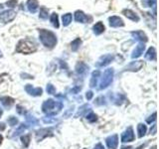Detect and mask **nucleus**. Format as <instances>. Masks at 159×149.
I'll return each instance as SVG.
<instances>
[{"label":"nucleus","instance_id":"nucleus-10","mask_svg":"<svg viewBox=\"0 0 159 149\" xmlns=\"http://www.w3.org/2000/svg\"><path fill=\"white\" fill-rule=\"evenodd\" d=\"M131 36L132 38L135 40L137 42H140V43H146L147 42V36L145 35L143 31H140V30H138V31H132L131 32Z\"/></svg>","mask_w":159,"mask_h":149},{"label":"nucleus","instance_id":"nucleus-13","mask_svg":"<svg viewBox=\"0 0 159 149\" xmlns=\"http://www.w3.org/2000/svg\"><path fill=\"white\" fill-rule=\"evenodd\" d=\"M144 50H145V45H144L143 43L138 44L137 46L135 47V49L133 50L132 55H131V58L132 59H137V58H139L143 54Z\"/></svg>","mask_w":159,"mask_h":149},{"label":"nucleus","instance_id":"nucleus-14","mask_svg":"<svg viewBox=\"0 0 159 149\" xmlns=\"http://www.w3.org/2000/svg\"><path fill=\"white\" fill-rule=\"evenodd\" d=\"M122 14L127 19L131 20V21H134V22H138L139 21V17L137 16V14L135 12H133L132 10H130V9H124V10H122Z\"/></svg>","mask_w":159,"mask_h":149},{"label":"nucleus","instance_id":"nucleus-25","mask_svg":"<svg viewBox=\"0 0 159 149\" xmlns=\"http://www.w3.org/2000/svg\"><path fill=\"white\" fill-rule=\"evenodd\" d=\"M26 124L27 126H35L38 124V120L37 118L33 116V115H30V114H28V115L26 116Z\"/></svg>","mask_w":159,"mask_h":149},{"label":"nucleus","instance_id":"nucleus-23","mask_svg":"<svg viewBox=\"0 0 159 149\" xmlns=\"http://www.w3.org/2000/svg\"><path fill=\"white\" fill-rule=\"evenodd\" d=\"M49 133H52V131L50 130V129H40L36 132V138L37 140H41L44 137H47L48 135H51V134Z\"/></svg>","mask_w":159,"mask_h":149},{"label":"nucleus","instance_id":"nucleus-36","mask_svg":"<svg viewBox=\"0 0 159 149\" xmlns=\"http://www.w3.org/2000/svg\"><path fill=\"white\" fill-rule=\"evenodd\" d=\"M156 115H157V113L156 112H154L152 115H150L149 116L147 119H146V121H147V123H151V122H153L154 120L156 119Z\"/></svg>","mask_w":159,"mask_h":149},{"label":"nucleus","instance_id":"nucleus-31","mask_svg":"<svg viewBox=\"0 0 159 149\" xmlns=\"http://www.w3.org/2000/svg\"><path fill=\"white\" fill-rule=\"evenodd\" d=\"M21 141H22V144L24 145V147L27 148L30 144V141H31V137H30V135H24L21 137Z\"/></svg>","mask_w":159,"mask_h":149},{"label":"nucleus","instance_id":"nucleus-33","mask_svg":"<svg viewBox=\"0 0 159 149\" xmlns=\"http://www.w3.org/2000/svg\"><path fill=\"white\" fill-rule=\"evenodd\" d=\"M87 119H88V121H89V122H96L98 120V116H97L96 113L89 112L87 115Z\"/></svg>","mask_w":159,"mask_h":149},{"label":"nucleus","instance_id":"nucleus-22","mask_svg":"<svg viewBox=\"0 0 159 149\" xmlns=\"http://www.w3.org/2000/svg\"><path fill=\"white\" fill-rule=\"evenodd\" d=\"M89 111H91V106H89V104H88V103L83 104L81 107H79V111L76 113V117L83 116V115H84V114H86Z\"/></svg>","mask_w":159,"mask_h":149},{"label":"nucleus","instance_id":"nucleus-18","mask_svg":"<svg viewBox=\"0 0 159 149\" xmlns=\"http://www.w3.org/2000/svg\"><path fill=\"white\" fill-rule=\"evenodd\" d=\"M76 73L79 74H83L86 73L88 70H89V66L87 64H84V62H79L77 65H76Z\"/></svg>","mask_w":159,"mask_h":149},{"label":"nucleus","instance_id":"nucleus-46","mask_svg":"<svg viewBox=\"0 0 159 149\" xmlns=\"http://www.w3.org/2000/svg\"><path fill=\"white\" fill-rule=\"evenodd\" d=\"M145 145H146V144H143V145H141V146L137 147L136 149H142V148H144V147H145Z\"/></svg>","mask_w":159,"mask_h":149},{"label":"nucleus","instance_id":"nucleus-9","mask_svg":"<svg viewBox=\"0 0 159 149\" xmlns=\"http://www.w3.org/2000/svg\"><path fill=\"white\" fill-rule=\"evenodd\" d=\"M143 67V62L142 61H134L129 63L127 66L124 68V71H128V72H137L139 70H141Z\"/></svg>","mask_w":159,"mask_h":149},{"label":"nucleus","instance_id":"nucleus-42","mask_svg":"<svg viewBox=\"0 0 159 149\" xmlns=\"http://www.w3.org/2000/svg\"><path fill=\"white\" fill-rule=\"evenodd\" d=\"M93 149H104V146L102 145V143H98L96 146H94Z\"/></svg>","mask_w":159,"mask_h":149},{"label":"nucleus","instance_id":"nucleus-20","mask_svg":"<svg viewBox=\"0 0 159 149\" xmlns=\"http://www.w3.org/2000/svg\"><path fill=\"white\" fill-rule=\"evenodd\" d=\"M99 74H101V72H99L98 70H96V71H93V72L91 82H89V87H91V88H94V87L97 86L98 79V78H99Z\"/></svg>","mask_w":159,"mask_h":149},{"label":"nucleus","instance_id":"nucleus-8","mask_svg":"<svg viewBox=\"0 0 159 149\" xmlns=\"http://www.w3.org/2000/svg\"><path fill=\"white\" fill-rule=\"evenodd\" d=\"M25 91L32 97H40L43 93V89L41 88H34L32 84H26L25 86Z\"/></svg>","mask_w":159,"mask_h":149},{"label":"nucleus","instance_id":"nucleus-5","mask_svg":"<svg viewBox=\"0 0 159 149\" xmlns=\"http://www.w3.org/2000/svg\"><path fill=\"white\" fill-rule=\"evenodd\" d=\"M15 17H16V12H15L13 9L4 10V11L0 13V22L9 23V22L13 21Z\"/></svg>","mask_w":159,"mask_h":149},{"label":"nucleus","instance_id":"nucleus-45","mask_svg":"<svg viewBox=\"0 0 159 149\" xmlns=\"http://www.w3.org/2000/svg\"><path fill=\"white\" fill-rule=\"evenodd\" d=\"M2 141H3V136L1 135V134H0V145L2 144Z\"/></svg>","mask_w":159,"mask_h":149},{"label":"nucleus","instance_id":"nucleus-7","mask_svg":"<svg viewBox=\"0 0 159 149\" xmlns=\"http://www.w3.org/2000/svg\"><path fill=\"white\" fill-rule=\"evenodd\" d=\"M113 61V56L111 54H107L103 55L101 58L98 59V61L97 62L98 67H106L107 65H109Z\"/></svg>","mask_w":159,"mask_h":149},{"label":"nucleus","instance_id":"nucleus-43","mask_svg":"<svg viewBox=\"0 0 159 149\" xmlns=\"http://www.w3.org/2000/svg\"><path fill=\"white\" fill-rule=\"evenodd\" d=\"M5 128H6V125H5V123H3V122H0V131H3V130H5Z\"/></svg>","mask_w":159,"mask_h":149},{"label":"nucleus","instance_id":"nucleus-38","mask_svg":"<svg viewBox=\"0 0 159 149\" xmlns=\"http://www.w3.org/2000/svg\"><path fill=\"white\" fill-rule=\"evenodd\" d=\"M6 4L8 5L9 7L14 8L15 6H16V4H17V0H9V1L6 2Z\"/></svg>","mask_w":159,"mask_h":149},{"label":"nucleus","instance_id":"nucleus-17","mask_svg":"<svg viewBox=\"0 0 159 149\" xmlns=\"http://www.w3.org/2000/svg\"><path fill=\"white\" fill-rule=\"evenodd\" d=\"M38 0H28L27 1V8L29 10V12L31 13H36V11L38 10Z\"/></svg>","mask_w":159,"mask_h":149},{"label":"nucleus","instance_id":"nucleus-2","mask_svg":"<svg viewBox=\"0 0 159 149\" xmlns=\"http://www.w3.org/2000/svg\"><path fill=\"white\" fill-rule=\"evenodd\" d=\"M37 50V44L34 40L31 39H23L20 40L16 46V52L22 54H31Z\"/></svg>","mask_w":159,"mask_h":149},{"label":"nucleus","instance_id":"nucleus-24","mask_svg":"<svg viewBox=\"0 0 159 149\" xmlns=\"http://www.w3.org/2000/svg\"><path fill=\"white\" fill-rule=\"evenodd\" d=\"M147 131V127L145 124L143 123H139L137 125V133H138V137H143L146 134Z\"/></svg>","mask_w":159,"mask_h":149},{"label":"nucleus","instance_id":"nucleus-47","mask_svg":"<svg viewBox=\"0 0 159 149\" xmlns=\"http://www.w3.org/2000/svg\"><path fill=\"white\" fill-rule=\"evenodd\" d=\"M2 114H3V109H2L1 107H0V117L2 116Z\"/></svg>","mask_w":159,"mask_h":149},{"label":"nucleus","instance_id":"nucleus-41","mask_svg":"<svg viewBox=\"0 0 159 149\" xmlns=\"http://www.w3.org/2000/svg\"><path fill=\"white\" fill-rule=\"evenodd\" d=\"M81 89H82V87H77V88H73L71 92H72V93H78L80 91H81Z\"/></svg>","mask_w":159,"mask_h":149},{"label":"nucleus","instance_id":"nucleus-6","mask_svg":"<svg viewBox=\"0 0 159 149\" xmlns=\"http://www.w3.org/2000/svg\"><path fill=\"white\" fill-rule=\"evenodd\" d=\"M135 139V134H134L133 128L129 126L125 131L121 134V142L122 143H127V142H132Z\"/></svg>","mask_w":159,"mask_h":149},{"label":"nucleus","instance_id":"nucleus-16","mask_svg":"<svg viewBox=\"0 0 159 149\" xmlns=\"http://www.w3.org/2000/svg\"><path fill=\"white\" fill-rule=\"evenodd\" d=\"M14 98L10 97H0V102L2 103V106L6 108H10L14 104Z\"/></svg>","mask_w":159,"mask_h":149},{"label":"nucleus","instance_id":"nucleus-26","mask_svg":"<svg viewBox=\"0 0 159 149\" xmlns=\"http://www.w3.org/2000/svg\"><path fill=\"white\" fill-rule=\"evenodd\" d=\"M81 45H82V40L81 39H80V38L75 39L74 41L71 43V49H72V51L73 52H77L78 50L80 49V47H81Z\"/></svg>","mask_w":159,"mask_h":149},{"label":"nucleus","instance_id":"nucleus-32","mask_svg":"<svg viewBox=\"0 0 159 149\" xmlns=\"http://www.w3.org/2000/svg\"><path fill=\"white\" fill-rule=\"evenodd\" d=\"M7 122L10 126H15V125H17L18 124V118H16L15 116H9L7 118Z\"/></svg>","mask_w":159,"mask_h":149},{"label":"nucleus","instance_id":"nucleus-11","mask_svg":"<svg viewBox=\"0 0 159 149\" xmlns=\"http://www.w3.org/2000/svg\"><path fill=\"white\" fill-rule=\"evenodd\" d=\"M106 142L109 149H116L118 146V135L117 134H113V135L108 136L106 139Z\"/></svg>","mask_w":159,"mask_h":149},{"label":"nucleus","instance_id":"nucleus-37","mask_svg":"<svg viewBox=\"0 0 159 149\" xmlns=\"http://www.w3.org/2000/svg\"><path fill=\"white\" fill-rule=\"evenodd\" d=\"M43 121L45 123H52V122H56L57 121V119L56 118H51V117H44L43 118Z\"/></svg>","mask_w":159,"mask_h":149},{"label":"nucleus","instance_id":"nucleus-1","mask_svg":"<svg viewBox=\"0 0 159 149\" xmlns=\"http://www.w3.org/2000/svg\"><path fill=\"white\" fill-rule=\"evenodd\" d=\"M39 39L46 48L53 49L57 44V36L50 30L39 29Z\"/></svg>","mask_w":159,"mask_h":149},{"label":"nucleus","instance_id":"nucleus-28","mask_svg":"<svg viewBox=\"0 0 159 149\" xmlns=\"http://www.w3.org/2000/svg\"><path fill=\"white\" fill-rule=\"evenodd\" d=\"M28 128L27 126V124L26 123H22V124H20V125L17 127V129L13 132V136H18L20 135L21 133H24V131L26 130V129Z\"/></svg>","mask_w":159,"mask_h":149},{"label":"nucleus","instance_id":"nucleus-12","mask_svg":"<svg viewBox=\"0 0 159 149\" xmlns=\"http://www.w3.org/2000/svg\"><path fill=\"white\" fill-rule=\"evenodd\" d=\"M108 22H109V26L113 27V28H117V27H123L124 23L122 21V19L118 16H111L108 18Z\"/></svg>","mask_w":159,"mask_h":149},{"label":"nucleus","instance_id":"nucleus-34","mask_svg":"<svg viewBox=\"0 0 159 149\" xmlns=\"http://www.w3.org/2000/svg\"><path fill=\"white\" fill-rule=\"evenodd\" d=\"M46 89H47V93H50V94H55V93H56V88H55V87L53 86L52 84H48Z\"/></svg>","mask_w":159,"mask_h":149},{"label":"nucleus","instance_id":"nucleus-30","mask_svg":"<svg viewBox=\"0 0 159 149\" xmlns=\"http://www.w3.org/2000/svg\"><path fill=\"white\" fill-rule=\"evenodd\" d=\"M48 15H49V10L46 7H41L40 9V12H39V17L45 20L48 18Z\"/></svg>","mask_w":159,"mask_h":149},{"label":"nucleus","instance_id":"nucleus-27","mask_svg":"<svg viewBox=\"0 0 159 149\" xmlns=\"http://www.w3.org/2000/svg\"><path fill=\"white\" fill-rule=\"evenodd\" d=\"M62 20H63V26H69L70 23L72 22V20H73V16H72V14L71 13H66V14H64L63 15V17H62Z\"/></svg>","mask_w":159,"mask_h":149},{"label":"nucleus","instance_id":"nucleus-40","mask_svg":"<svg viewBox=\"0 0 159 149\" xmlns=\"http://www.w3.org/2000/svg\"><path fill=\"white\" fill-rule=\"evenodd\" d=\"M17 111H18V113H20V114H24L25 113V108L24 107H22L21 106H17Z\"/></svg>","mask_w":159,"mask_h":149},{"label":"nucleus","instance_id":"nucleus-48","mask_svg":"<svg viewBox=\"0 0 159 149\" xmlns=\"http://www.w3.org/2000/svg\"><path fill=\"white\" fill-rule=\"evenodd\" d=\"M1 57H2V52L0 51V58H1Z\"/></svg>","mask_w":159,"mask_h":149},{"label":"nucleus","instance_id":"nucleus-19","mask_svg":"<svg viewBox=\"0 0 159 149\" xmlns=\"http://www.w3.org/2000/svg\"><path fill=\"white\" fill-rule=\"evenodd\" d=\"M145 59L148 61H155L156 60V50L154 47H150L145 54Z\"/></svg>","mask_w":159,"mask_h":149},{"label":"nucleus","instance_id":"nucleus-44","mask_svg":"<svg viewBox=\"0 0 159 149\" xmlns=\"http://www.w3.org/2000/svg\"><path fill=\"white\" fill-rule=\"evenodd\" d=\"M150 133L153 134V135L156 133V124H154V125H153V129H152V130H150Z\"/></svg>","mask_w":159,"mask_h":149},{"label":"nucleus","instance_id":"nucleus-3","mask_svg":"<svg viewBox=\"0 0 159 149\" xmlns=\"http://www.w3.org/2000/svg\"><path fill=\"white\" fill-rule=\"evenodd\" d=\"M113 74H114V71L113 69H107L104 71L103 74H102V81L99 83V89H104L107 88L109 84H111L113 81Z\"/></svg>","mask_w":159,"mask_h":149},{"label":"nucleus","instance_id":"nucleus-21","mask_svg":"<svg viewBox=\"0 0 159 149\" xmlns=\"http://www.w3.org/2000/svg\"><path fill=\"white\" fill-rule=\"evenodd\" d=\"M104 30H106V28H104V25L102 24V22H98L93 27V31L96 35H101L102 33L104 32Z\"/></svg>","mask_w":159,"mask_h":149},{"label":"nucleus","instance_id":"nucleus-35","mask_svg":"<svg viewBox=\"0 0 159 149\" xmlns=\"http://www.w3.org/2000/svg\"><path fill=\"white\" fill-rule=\"evenodd\" d=\"M94 103L97 104V106H103V104H106V98H104L103 97H98L96 102H94Z\"/></svg>","mask_w":159,"mask_h":149},{"label":"nucleus","instance_id":"nucleus-4","mask_svg":"<svg viewBox=\"0 0 159 149\" xmlns=\"http://www.w3.org/2000/svg\"><path fill=\"white\" fill-rule=\"evenodd\" d=\"M58 102H55L54 99L49 98L45 101L42 104V111L45 113H48L49 115H54V109L56 108Z\"/></svg>","mask_w":159,"mask_h":149},{"label":"nucleus","instance_id":"nucleus-29","mask_svg":"<svg viewBox=\"0 0 159 149\" xmlns=\"http://www.w3.org/2000/svg\"><path fill=\"white\" fill-rule=\"evenodd\" d=\"M50 21H51L52 25L55 28H59L60 24H59V17L57 13H53L51 15V18H50Z\"/></svg>","mask_w":159,"mask_h":149},{"label":"nucleus","instance_id":"nucleus-15","mask_svg":"<svg viewBox=\"0 0 159 149\" xmlns=\"http://www.w3.org/2000/svg\"><path fill=\"white\" fill-rule=\"evenodd\" d=\"M75 20L79 23H88L89 17L83 11L78 10V11L75 12Z\"/></svg>","mask_w":159,"mask_h":149},{"label":"nucleus","instance_id":"nucleus-39","mask_svg":"<svg viewBox=\"0 0 159 149\" xmlns=\"http://www.w3.org/2000/svg\"><path fill=\"white\" fill-rule=\"evenodd\" d=\"M93 92H88L87 93H86V98L88 99V101H91V99L93 98Z\"/></svg>","mask_w":159,"mask_h":149}]
</instances>
